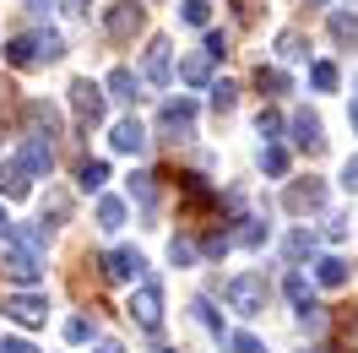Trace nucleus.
Wrapping results in <instances>:
<instances>
[{
	"label": "nucleus",
	"mask_w": 358,
	"mask_h": 353,
	"mask_svg": "<svg viewBox=\"0 0 358 353\" xmlns=\"http://www.w3.org/2000/svg\"><path fill=\"white\" fill-rule=\"evenodd\" d=\"M228 305L239 310V315H261L266 310V277H255V272L228 277Z\"/></svg>",
	"instance_id": "f257e3e1"
},
{
	"label": "nucleus",
	"mask_w": 358,
	"mask_h": 353,
	"mask_svg": "<svg viewBox=\"0 0 358 353\" xmlns=\"http://www.w3.org/2000/svg\"><path fill=\"white\" fill-rule=\"evenodd\" d=\"M6 315H11V321H17V326H49V299L44 293H6Z\"/></svg>",
	"instance_id": "f03ea898"
},
{
	"label": "nucleus",
	"mask_w": 358,
	"mask_h": 353,
	"mask_svg": "<svg viewBox=\"0 0 358 353\" xmlns=\"http://www.w3.org/2000/svg\"><path fill=\"white\" fill-rule=\"evenodd\" d=\"M131 321L141 331H157V326H163V288H157V283H141L131 293Z\"/></svg>",
	"instance_id": "7ed1b4c3"
},
{
	"label": "nucleus",
	"mask_w": 358,
	"mask_h": 353,
	"mask_svg": "<svg viewBox=\"0 0 358 353\" xmlns=\"http://www.w3.org/2000/svg\"><path fill=\"white\" fill-rule=\"evenodd\" d=\"M6 277L17 288H38V277H44V261L33 256V250H22V244H11L6 250Z\"/></svg>",
	"instance_id": "20e7f679"
},
{
	"label": "nucleus",
	"mask_w": 358,
	"mask_h": 353,
	"mask_svg": "<svg viewBox=\"0 0 358 353\" xmlns=\"http://www.w3.org/2000/svg\"><path fill=\"white\" fill-rule=\"evenodd\" d=\"M141 22H147V6H141V0H114V6H109V17H103L109 39H131Z\"/></svg>",
	"instance_id": "39448f33"
},
{
	"label": "nucleus",
	"mask_w": 358,
	"mask_h": 353,
	"mask_svg": "<svg viewBox=\"0 0 358 353\" xmlns=\"http://www.w3.org/2000/svg\"><path fill=\"white\" fill-rule=\"evenodd\" d=\"M141 272H147L141 250H125V244H120V250L103 256V277H109V283H141Z\"/></svg>",
	"instance_id": "423d86ee"
},
{
	"label": "nucleus",
	"mask_w": 358,
	"mask_h": 353,
	"mask_svg": "<svg viewBox=\"0 0 358 353\" xmlns=\"http://www.w3.org/2000/svg\"><path fill=\"white\" fill-rule=\"evenodd\" d=\"M71 109L98 125V120H103V88H98V82H87V76H82V82H71Z\"/></svg>",
	"instance_id": "0eeeda50"
},
{
	"label": "nucleus",
	"mask_w": 358,
	"mask_h": 353,
	"mask_svg": "<svg viewBox=\"0 0 358 353\" xmlns=\"http://www.w3.org/2000/svg\"><path fill=\"white\" fill-rule=\"evenodd\" d=\"M288 131H293V141H299V147H310V153H320V147H326V125H320V114H310V109L293 114Z\"/></svg>",
	"instance_id": "6e6552de"
},
{
	"label": "nucleus",
	"mask_w": 358,
	"mask_h": 353,
	"mask_svg": "<svg viewBox=\"0 0 358 353\" xmlns=\"http://www.w3.org/2000/svg\"><path fill=\"white\" fill-rule=\"evenodd\" d=\"M157 120H163V131H179V136H190V131H196V104H190V98H169Z\"/></svg>",
	"instance_id": "1a4fd4ad"
},
{
	"label": "nucleus",
	"mask_w": 358,
	"mask_h": 353,
	"mask_svg": "<svg viewBox=\"0 0 358 353\" xmlns=\"http://www.w3.org/2000/svg\"><path fill=\"white\" fill-rule=\"evenodd\" d=\"M27 191H33V174H27V169L17 163V158H6V163H0V196L22 201Z\"/></svg>",
	"instance_id": "9d476101"
},
{
	"label": "nucleus",
	"mask_w": 358,
	"mask_h": 353,
	"mask_svg": "<svg viewBox=\"0 0 358 353\" xmlns=\"http://www.w3.org/2000/svg\"><path fill=\"white\" fill-rule=\"evenodd\" d=\"M109 141H114V153H147V125L141 120H120L109 131Z\"/></svg>",
	"instance_id": "9b49d317"
},
{
	"label": "nucleus",
	"mask_w": 358,
	"mask_h": 353,
	"mask_svg": "<svg viewBox=\"0 0 358 353\" xmlns=\"http://www.w3.org/2000/svg\"><path fill=\"white\" fill-rule=\"evenodd\" d=\"M288 207L293 212H320V207H326V185H320V179H299L288 191Z\"/></svg>",
	"instance_id": "f8f14e48"
},
{
	"label": "nucleus",
	"mask_w": 358,
	"mask_h": 353,
	"mask_svg": "<svg viewBox=\"0 0 358 353\" xmlns=\"http://www.w3.org/2000/svg\"><path fill=\"white\" fill-rule=\"evenodd\" d=\"M17 163H22L27 174H49V169H55V147H49L44 136H33V141L22 147V158H17Z\"/></svg>",
	"instance_id": "ddd939ff"
},
{
	"label": "nucleus",
	"mask_w": 358,
	"mask_h": 353,
	"mask_svg": "<svg viewBox=\"0 0 358 353\" xmlns=\"http://www.w3.org/2000/svg\"><path fill=\"white\" fill-rule=\"evenodd\" d=\"M141 76H147V82H169V39H152V44H147Z\"/></svg>",
	"instance_id": "4468645a"
},
{
	"label": "nucleus",
	"mask_w": 358,
	"mask_h": 353,
	"mask_svg": "<svg viewBox=\"0 0 358 353\" xmlns=\"http://www.w3.org/2000/svg\"><path fill=\"white\" fill-rule=\"evenodd\" d=\"M109 98H120V104H136V98H141V76H136V71H109Z\"/></svg>",
	"instance_id": "2eb2a0df"
},
{
	"label": "nucleus",
	"mask_w": 358,
	"mask_h": 353,
	"mask_svg": "<svg viewBox=\"0 0 358 353\" xmlns=\"http://www.w3.org/2000/svg\"><path fill=\"white\" fill-rule=\"evenodd\" d=\"M266 240H271V223L266 218H245L234 234H228V244H250V250H255V244H266Z\"/></svg>",
	"instance_id": "dca6fc26"
},
{
	"label": "nucleus",
	"mask_w": 358,
	"mask_h": 353,
	"mask_svg": "<svg viewBox=\"0 0 358 353\" xmlns=\"http://www.w3.org/2000/svg\"><path fill=\"white\" fill-rule=\"evenodd\" d=\"M179 82L206 88V82H212V55H190V60H179Z\"/></svg>",
	"instance_id": "f3484780"
},
{
	"label": "nucleus",
	"mask_w": 358,
	"mask_h": 353,
	"mask_svg": "<svg viewBox=\"0 0 358 353\" xmlns=\"http://www.w3.org/2000/svg\"><path fill=\"white\" fill-rule=\"evenodd\" d=\"M76 185H82V191H103V185H109V163H103V158H87V163H82V169H76Z\"/></svg>",
	"instance_id": "a211bd4d"
},
{
	"label": "nucleus",
	"mask_w": 358,
	"mask_h": 353,
	"mask_svg": "<svg viewBox=\"0 0 358 353\" xmlns=\"http://www.w3.org/2000/svg\"><path fill=\"white\" fill-rule=\"evenodd\" d=\"M98 228H103V234H120V228H125V201L120 196L98 201Z\"/></svg>",
	"instance_id": "6ab92c4d"
},
{
	"label": "nucleus",
	"mask_w": 358,
	"mask_h": 353,
	"mask_svg": "<svg viewBox=\"0 0 358 353\" xmlns=\"http://www.w3.org/2000/svg\"><path fill=\"white\" fill-rule=\"evenodd\" d=\"M27 120H33V136H60V114L49 109V104H27Z\"/></svg>",
	"instance_id": "aec40b11"
},
{
	"label": "nucleus",
	"mask_w": 358,
	"mask_h": 353,
	"mask_svg": "<svg viewBox=\"0 0 358 353\" xmlns=\"http://www.w3.org/2000/svg\"><path fill=\"white\" fill-rule=\"evenodd\" d=\"M315 277L326 288H342L348 283V261H342V256H320V261H315Z\"/></svg>",
	"instance_id": "412c9836"
},
{
	"label": "nucleus",
	"mask_w": 358,
	"mask_h": 353,
	"mask_svg": "<svg viewBox=\"0 0 358 353\" xmlns=\"http://www.w3.org/2000/svg\"><path fill=\"white\" fill-rule=\"evenodd\" d=\"M331 39L336 44H358V17L353 11H331Z\"/></svg>",
	"instance_id": "4be33fe9"
},
{
	"label": "nucleus",
	"mask_w": 358,
	"mask_h": 353,
	"mask_svg": "<svg viewBox=\"0 0 358 353\" xmlns=\"http://www.w3.org/2000/svg\"><path fill=\"white\" fill-rule=\"evenodd\" d=\"M33 49H38V60H66V39L60 33H38Z\"/></svg>",
	"instance_id": "5701e85b"
},
{
	"label": "nucleus",
	"mask_w": 358,
	"mask_h": 353,
	"mask_svg": "<svg viewBox=\"0 0 358 353\" xmlns=\"http://www.w3.org/2000/svg\"><path fill=\"white\" fill-rule=\"evenodd\" d=\"M131 201L152 207V201H157V174H131Z\"/></svg>",
	"instance_id": "b1692460"
},
{
	"label": "nucleus",
	"mask_w": 358,
	"mask_h": 353,
	"mask_svg": "<svg viewBox=\"0 0 358 353\" xmlns=\"http://www.w3.org/2000/svg\"><path fill=\"white\" fill-rule=\"evenodd\" d=\"M261 174L282 179L288 174V153H282V147H261Z\"/></svg>",
	"instance_id": "393cba45"
},
{
	"label": "nucleus",
	"mask_w": 358,
	"mask_h": 353,
	"mask_svg": "<svg viewBox=\"0 0 358 353\" xmlns=\"http://www.w3.org/2000/svg\"><path fill=\"white\" fill-rule=\"evenodd\" d=\"M196 321H201V326L212 331V337H217V342H228V331H223V315H217V310L206 305V299H196Z\"/></svg>",
	"instance_id": "a878e982"
},
{
	"label": "nucleus",
	"mask_w": 358,
	"mask_h": 353,
	"mask_svg": "<svg viewBox=\"0 0 358 353\" xmlns=\"http://www.w3.org/2000/svg\"><path fill=\"white\" fill-rule=\"evenodd\" d=\"M206 92H212V109H217V114H228L234 104H239V88H234V82H212Z\"/></svg>",
	"instance_id": "bb28decb"
},
{
	"label": "nucleus",
	"mask_w": 358,
	"mask_h": 353,
	"mask_svg": "<svg viewBox=\"0 0 358 353\" xmlns=\"http://www.w3.org/2000/svg\"><path fill=\"white\" fill-rule=\"evenodd\" d=\"M6 60H11V66H33V60H38L33 39H11V44H6Z\"/></svg>",
	"instance_id": "cd10ccee"
},
{
	"label": "nucleus",
	"mask_w": 358,
	"mask_h": 353,
	"mask_svg": "<svg viewBox=\"0 0 358 353\" xmlns=\"http://www.w3.org/2000/svg\"><path fill=\"white\" fill-rule=\"evenodd\" d=\"M179 17H185L190 27H206V22H212V6H206V0H185V6H179Z\"/></svg>",
	"instance_id": "c85d7f7f"
},
{
	"label": "nucleus",
	"mask_w": 358,
	"mask_h": 353,
	"mask_svg": "<svg viewBox=\"0 0 358 353\" xmlns=\"http://www.w3.org/2000/svg\"><path fill=\"white\" fill-rule=\"evenodd\" d=\"M277 55H282V60H304V55H310V49H304V33H282V39H277Z\"/></svg>",
	"instance_id": "c756f323"
},
{
	"label": "nucleus",
	"mask_w": 358,
	"mask_h": 353,
	"mask_svg": "<svg viewBox=\"0 0 358 353\" xmlns=\"http://www.w3.org/2000/svg\"><path fill=\"white\" fill-rule=\"evenodd\" d=\"M255 88L266 92V98H271V92H288V76H282V71H266V66H261V71H255Z\"/></svg>",
	"instance_id": "7c9ffc66"
},
{
	"label": "nucleus",
	"mask_w": 358,
	"mask_h": 353,
	"mask_svg": "<svg viewBox=\"0 0 358 353\" xmlns=\"http://www.w3.org/2000/svg\"><path fill=\"white\" fill-rule=\"evenodd\" d=\"M310 82H315L320 92H331V88H336V66H331V60H315V66H310Z\"/></svg>",
	"instance_id": "2f4dec72"
},
{
	"label": "nucleus",
	"mask_w": 358,
	"mask_h": 353,
	"mask_svg": "<svg viewBox=\"0 0 358 353\" xmlns=\"http://www.w3.org/2000/svg\"><path fill=\"white\" fill-rule=\"evenodd\" d=\"M282 288H288L293 305H310V277H304V272H288V283H282Z\"/></svg>",
	"instance_id": "473e14b6"
},
{
	"label": "nucleus",
	"mask_w": 358,
	"mask_h": 353,
	"mask_svg": "<svg viewBox=\"0 0 358 353\" xmlns=\"http://www.w3.org/2000/svg\"><path fill=\"white\" fill-rule=\"evenodd\" d=\"M201 55H212V60H223V55H228V33H223V27H206V49H201Z\"/></svg>",
	"instance_id": "72a5a7b5"
},
{
	"label": "nucleus",
	"mask_w": 358,
	"mask_h": 353,
	"mask_svg": "<svg viewBox=\"0 0 358 353\" xmlns=\"http://www.w3.org/2000/svg\"><path fill=\"white\" fill-rule=\"evenodd\" d=\"M169 261H174V266H196V244H190V240H174V244H169Z\"/></svg>",
	"instance_id": "f704fd0d"
},
{
	"label": "nucleus",
	"mask_w": 358,
	"mask_h": 353,
	"mask_svg": "<svg viewBox=\"0 0 358 353\" xmlns=\"http://www.w3.org/2000/svg\"><path fill=\"white\" fill-rule=\"evenodd\" d=\"M66 337H71V342H87V337H92V321H87V315H71V321H66Z\"/></svg>",
	"instance_id": "c9c22d12"
},
{
	"label": "nucleus",
	"mask_w": 358,
	"mask_h": 353,
	"mask_svg": "<svg viewBox=\"0 0 358 353\" xmlns=\"http://www.w3.org/2000/svg\"><path fill=\"white\" fill-rule=\"evenodd\" d=\"M255 131H261V136L271 141V136L282 131V114H277V109H261V120H255Z\"/></svg>",
	"instance_id": "e433bc0d"
},
{
	"label": "nucleus",
	"mask_w": 358,
	"mask_h": 353,
	"mask_svg": "<svg viewBox=\"0 0 358 353\" xmlns=\"http://www.w3.org/2000/svg\"><path fill=\"white\" fill-rule=\"evenodd\" d=\"M66 212H71V201H66V196H44V218L66 223ZM55 223H49V228H55Z\"/></svg>",
	"instance_id": "4c0bfd02"
},
{
	"label": "nucleus",
	"mask_w": 358,
	"mask_h": 353,
	"mask_svg": "<svg viewBox=\"0 0 358 353\" xmlns=\"http://www.w3.org/2000/svg\"><path fill=\"white\" fill-rule=\"evenodd\" d=\"M228 348H234V353H266V342H261V337H245V331H239V337H228Z\"/></svg>",
	"instance_id": "58836bf2"
},
{
	"label": "nucleus",
	"mask_w": 358,
	"mask_h": 353,
	"mask_svg": "<svg viewBox=\"0 0 358 353\" xmlns=\"http://www.w3.org/2000/svg\"><path fill=\"white\" fill-rule=\"evenodd\" d=\"M310 250H315V240L304 234V228H299V234H288V256H293V261H299V256H310Z\"/></svg>",
	"instance_id": "ea45409f"
},
{
	"label": "nucleus",
	"mask_w": 358,
	"mask_h": 353,
	"mask_svg": "<svg viewBox=\"0 0 358 353\" xmlns=\"http://www.w3.org/2000/svg\"><path fill=\"white\" fill-rule=\"evenodd\" d=\"M342 185L358 196V158H348V163H342Z\"/></svg>",
	"instance_id": "a19ab883"
},
{
	"label": "nucleus",
	"mask_w": 358,
	"mask_h": 353,
	"mask_svg": "<svg viewBox=\"0 0 358 353\" xmlns=\"http://www.w3.org/2000/svg\"><path fill=\"white\" fill-rule=\"evenodd\" d=\"M55 6H60V0H27V11H33V17H49Z\"/></svg>",
	"instance_id": "79ce46f5"
},
{
	"label": "nucleus",
	"mask_w": 358,
	"mask_h": 353,
	"mask_svg": "<svg viewBox=\"0 0 358 353\" xmlns=\"http://www.w3.org/2000/svg\"><path fill=\"white\" fill-rule=\"evenodd\" d=\"M11 228H17V223H11V212L0 207V240H11Z\"/></svg>",
	"instance_id": "37998d69"
},
{
	"label": "nucleus",
	"mask_w": 358,
	"mask_h": 353,
	"mask_svg": "<svg viewBox=\"0 0 358 353\" xmlns=\"http://www.w3.org/2000/svg\"><path fill=\"white\" fill-rule=\"evenodd\" d=\"M255 11H261L255 0H239V17H245V22H250V17H255Z\"/></svg>",
	"instance_id": "c03bdc74"
},
{
	"label": "nucleus",
	"mask_w": 358,
	"mask_h": 353,
	"mask_svg": "<svg viewBox=\"0 0 358 353\" xmlns=\"http://www.w3.org/2000/svg\"><path fill=\"white\" fill-rule=\"evenodd\" d=\"M0 353H33L27 342H0Z\"/></svg>",
	"instance_id": "a18cd8bd"
},
{
	"label": "nucleus",
	"mask_w": 358,
	"mask_h": 353,
	"mask_svg": "<svg viewBox=\"0 0 358 353\" xmlns=\"http://www.w3.org/2000/svg\"><path fill=\"white\" fill-rule=\"evenodd\" d=\"M92 353H125V348H120V342H98Z\"/></svg>",
	"instance_id": "49530a36"
},
{
	"label": "nucleus",
	"mask_w": 358,
	"mask_h": 353,
	"mask_svg": "<svg viewBox=\"0 0 358 353\" xmlns=\"http://www.w3.org/2000/svg\"><path fill=\"white\" fill-rule=\"evenodd\" d=\"M348 120H353V131H358V104H353V114H348Z\"/></svg>",
	"instance_id": "de8ad7c7"
},
{
	"label": "nucleus",
	"mask_w": 358,
	"mask_h": 353,
	"mask_svg": "<svg viewBox=\"0 0 358 353\" xmlns=\"http://www.w3.org/2000/svg\"><path fill=\"white\" fill-rule=\"evenodd\" d=\"M76 6H87V0H76Z\"/></svg>",
	"instance_id": "09e8293b"
}]
</instances>
